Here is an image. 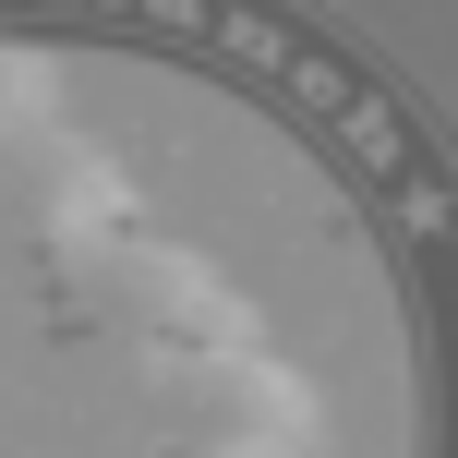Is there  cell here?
<instances>
[{"label":"cell","mask_w":458,"mask_h":458,"mask_svg":"<svg viewBox=\"0 0 458 458\" xmlns=\"http://www.w3.org/2000/svg\"><path fill=\"white\" fill-rule=\"evenodd\" d=\"M0 458H458V193L253 0H0Z\"/></svg>","instance_id":"6da1fadb"}]
</instances>
